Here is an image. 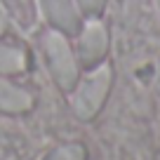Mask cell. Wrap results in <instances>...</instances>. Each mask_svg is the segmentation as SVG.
Instances as JSON below:
<instances>
[{
	"mask_svg": "<svg viewBox=\"0 0 160 160\" xmlns=\"http://www.w3.org/2000/svg\"><path fill=\"white\" fill-rule=\"evenodd\" d=\"M113 87V68L101 61L99 66H92L85 78H78L75 87L71 90V108L80 120H94L101 113L106 99Z\"/></svg>",
	"mask_w": 160,
	"mask_h": 160,
	"instance_id": "6da1fadb",
	"label": "cell"
},
{
	"mask_svg": "<svg viewBox=\"0 0 160 160\" xmlns=\"http://www.w3.org/2000/svg\"><path fill=\"white\" fill-rule=\"evenodd\" d=\"M40 45H42L45 66L50 71L52 80H54V85L61 92L71 94V90L75 87V82L80 78V64H78V57H75V50L68 42V35L50 28L42 33Z\"/></svg>",
	"mask_w": 160,
	"mask_h": 160,
	"instance_id": "7a4b0ae2",
	"label": "cell"
},
{
	"mask_svg": "<svg viewBox=\"0 0 160 160\" xmlns=\"http://www.w3.org/2000/svg\"><path fill=\"white\" fill-rule=\"evenodd\" d=\"M106 54H108V28L101 19L90 17V21L82 24L78 33V45H75L78 64L92 68V66H99L106 59Z\"/></svg>",
	"mask_w": 160,
	"mask_h": 160,
	"instance_id": "3957f363",
	"label": "cell"
},
{
	"mask_svg": "<svg viewBox=\"0 0 160 160\" xmlns=\"http://www.w3.org/2000/svg\"><path fill=\"white\" fill-rule=\"evenodd\" d=\"M40 12L50 24V28L61 31L64 35H78L82 28V12L78 10L75 0H38Z\"/></svg>",
	"mask_w": 160,
	"mask_h": 160,
	"instance_id": "277c9868",
	"label": "cell"
},
{
	"mask_svg": "<svg viewBox=\"0 0 160 160\" xmlns=\"http://www.w3.org/2000/svg\"><path fill=\"white\" fill-rule=\"evenodd\" d=\"M31 108H33V94L26 87L14 85L5 75H0V113L19 115L28 113Z\"/></svg>",
	"mask_w": 160,
	"mask_h": 160,
	"instance_id": "5b68a950",
	"label": "cell"
},
{
	"mask_svg": "<svg viewBox=\"0 0 160 160\" xmlns=\"http://www.w3.org/2000/svg\"><path fill=\"white\" fill-rule=\"evenodd\" d=\"M28 52L14 42H0V75H21L28 71Z\"/></svg>",
	"mask_w": 160,
	"mask_h": 160,
	"instance_id": "8992f818",
	"label": "cell"
},
{
	"mask_svg": "<svg viewBox=\"0 0 160 160\" xmlns=\"http://www.w3.org/2000/svg\"><path fill=\"white\" fill-rule=\"evenodd\" d=\"M42 160H87V148L82 144H78V141H73V144H59Z\"/></svg>",
	"mask_w": 160,
	"mask_h": 160,
	"instance_id": "52a82bcc",
	"label": "cell"
},
{
	"mask_svg": "<svg viewBox=\"0 0 160 160\" xmlns=\"http://www.w3.org/2000/svg\"><path fill=\"white\" fill-rule=\"evenodd\" d=\"M75 5L82 14L87 17H99L106 7V0H75Z\"/></svg>",
	"mask_w": 160,
	"mask_h": 160,
	"instance_id": "ba28073f",
	"label": "cell"
},
{
	"mask_svg": "<svg viewBox=\"0 0 160 160\" xmlns=\"http://www.w3.org/2000/svg\"><path fill=\"white\" fill-rule=\"evenodd\" d=\"M2 2L17 14V19H24V10L26 12L33 10V7H31V0H2Z\"/></svg>",
	"mask_w": 160,
	"mask_h": 160,
	"instance_id": "9c48e42d",
	"label": "cell"
},
{
	"mask_svg": "<svg viewBox=\"0 0 160 160\" xmlns=\"http://www.w3.org/2000/svg\"><path fill=\"white\" fill-rule=\"evenodd\" d=\"M5 31H7V19H5L2 14H0V38L5 35Z\"/></svg>",
	"mask_w": 160,
	"mask_h": 160,
	"instance_id": "30bf717a",
	"label": "cell"
},
{
	"mask_svg": "<svg viewBox=\"0 0 160 160\" xmlns=\"http://www.w3.org/2000/svg\"><path fill=\"white\" fill-rule=\"evenodd\" d=\"M155 90H158V94H160V66H158V73H155Z\"/></svg>",
	"mask_w": 160,
	"mask_h": 160,
	"instance_id": "8fae6325",
	"label": "cell"
},
{
	"mask_svg": "<svg viewBox=\"0 0 160 160\" xmlns=\"http://www.w3.org/2000/svg\"><path fill=\"white\" fill-rule=\"evenodd\" d=\"M155 5H158V10H160V0H155Z\"/></svg>",
	"mask_w": 160,
	"mask_h": 160,
	"instance_id": "7c38bea8",
	"label": "cell"
}]
</instances>
